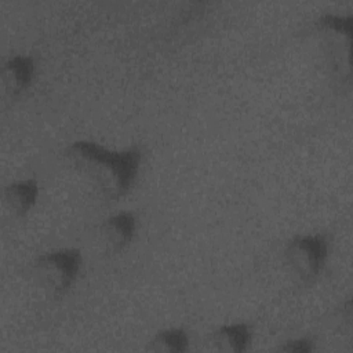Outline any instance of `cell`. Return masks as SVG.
Wrapping results in <instances>:
<instances>
[{"instance_id": "277c9868", "label": "cell", "mask_w": 353, "mask_h": 353, "mask_svg": "<svg viewBox=\"0 0 353 353\" xmlns=\"http://www.w3.org/2000/svg\"><path fill=\"white\" fill-rule=\"evenodd\" d=\"M330 243L324 234L302 233L291 237L283 250V265L299 285L313 284L323 273Z\"/></svg>"}, {"instance_id": "6da1fadb", "label": "cell", "mask_w": 353, "mask_h": 353, "mask_svg": "<svg viewBox=\"0 0 353 353\" xmlns=\"http://www.w3.org/2000/svg\"><path fill=\"white\" fill-rule=\"evenodd\" d=\"M63 157L72 171L103 200L116 201L134 186L142 163L138 146L110 149L90 139L66 146Z\"/></svg>"}, {"instance_id": "8992f818", "label": "cell", "mask_w": 353, "mask_h": 353, "mask_svg": "<svg viewBox=\"0 0 353 353\" xmlns=\"http://www.w3.org/2000/svg\"><path fill=\"white\" fill-rule=\"evenodd\" d=\"M36 76V61L26 54L11 55L1 66L3 105H12L30 88Z\"/></svg>"}, {"instance_id": "7a4b0ae2", "label": "cell", "mask_w": 353, "mask_h": 353, "mask_svg": "<svg viewBox=\"0 0 353 353\" xmlns=\"http://www.w3.org/2000/svg\"><path fill=\"white\" fill-rule=\"evenodd\" d=\"M83 265L81 252L66 247L36 256L29 265V280L46 298L57 301L68 294L76 283Z\"/></svg>"}, {"instance_id": "3957f363", "label": "cell", "mask_w": 353, "mask_h": 353, "mask_svg": "<svg viewBox=\"0 0 353 353\" xmlns=\"http://www.w3.org/2000/svg\"><path fill=\"white\" fill-rule=\"evenodd\" d=\"M312 29L330 76L343 87L350 81L352 17L327 12L313 21Z\"/></svg>"}, {"instance_id": "30bf717a", "label": "cell", "mask_w": 353, "mask_h": 353, "mask_svg": "<svg viewBox=\"0 0 353 353\" xmlns=\"http://www.w3.org/2000/svg\"><path fill=\"white\" fill-rule=\"evenodd\" d=\"M279 352L283 353H310L316 350L314 342L310 338H295L283 342L279 347Z\"/></svg>"}, {"instance_id": "5b68a950", "label": "cell", "mask_w": 353, "mask_h": 353, "mask_svg": "<svg viewBox=\"0 0 353 353\" xmlns=\"http://www.w3.org/2000/svg\"><path fill=\"white\" fill-rule=\"evenodd\" d=\"M138 221L131 211H119L105 218L95 230L94 243L99 252L112 256L123 252L134 240Z\"/></svg>"}, {"instance_id": "52a82bcc", "label": "cell", "mask_w": 353, "mask_h": 353, "mask_svg": "<svg viewBox=\"0 0 353 353\" xmlns=\"http://www.w3.org/2000/svg\"><path fill=\"white\" fill-rule=\"evenodd\" d=\"M40 186L34 178L10 182L3 189V204L11 218L26 216L39 200Z\"/></svg>"}, {"instance_id": "9c48e42d", "label": "cell", "mask_w": 353, "mask_h": 353, "mask_svg": "<svg viewBox=\"0 0 353 353\" xmlns=\"http://www.w3.org/2000/svg\"><path fill=\"white\" fill-rule=\"evenodd\" d=\"M145 349L160 353H183L189 349V335L179 327L164 328L149 339Z\"/></svg>"}, {"instance_id": "ba28073f", "label": "cell", "mask_w": 353, "mask_h": 353, "mask_svg": "<svg viewBox=\"0 0 353 353\" xmlns=\"http://www.w3.org/2000/svg\"><path fill=\"white\" fill-rule=\"evenodd\" d=\"M210 342L215 350L243 353L250 350L252 345V330L243 321L226 323L210 334Z\"/></svg>"}]
</instances>
